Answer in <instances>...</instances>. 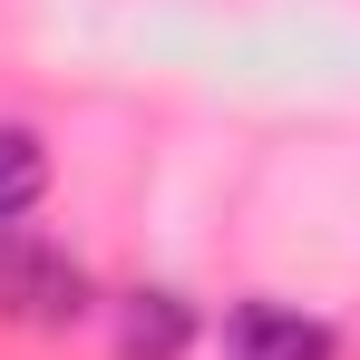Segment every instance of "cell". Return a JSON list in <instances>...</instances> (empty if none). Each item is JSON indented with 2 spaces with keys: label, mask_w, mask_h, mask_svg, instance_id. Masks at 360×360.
<instances>
[{
  "label": "cell",
  "mask_w": 360,
  "mask_h": 360,
  "mask_svg": "<svg viewBox=\"0 0 360 360\" xmlns=\"http://www.w3.org/2000/svg\"><path fill=\"white\" fill-rule=\"evenodd\" d=\"M0 311L30 321V331H59L88 311V273L39 234H0Z\"/></svg>",
  "instance_id": "1"
},
{
  "label": "cell",
  "mask_w": 360,
  "mask_h": 360,
  "mask_svg": "<svg viewBox=\"0 0 360 360\" xmlns=\"http://www.w3.org/2000/svg\"><path fill=\"white\" fill-rule=\"evenodd\" d=\"M224 351L234 360H341V331L292 311V302H234L224 311Z\"/></svg>",
  "instance_id": "2"
},
{
  "label": "cell",
  "mask_w": 360,
  "mask_h": 360,
  "mask_svg": "<svg viewBox=\"0 0 360 360\" xmlns=\"http://www.w3.org/2000/svg\"><path fill=\"white\" fill-rule=\"evenodd\" d=\"M185 341H195V311L176 292H136L117 311V360H185Z\"/></svg>",
  "instance_id": "3"
},
{
  "label": "cell",
  "mask_w": 360,
  "mask_h": 360,
  "mask_svg": "<svg viewBox=\"0 0 360 360\" xmlns=\"http://www.w3.org/2000/svg\"><path fill=\"white\" fill-rule=\"evenodd\" d=\"M39 195H49V146H39L30 127H0V234H10Z\"/></svg>",
  "instance_id": "4"
}]
</instances>
